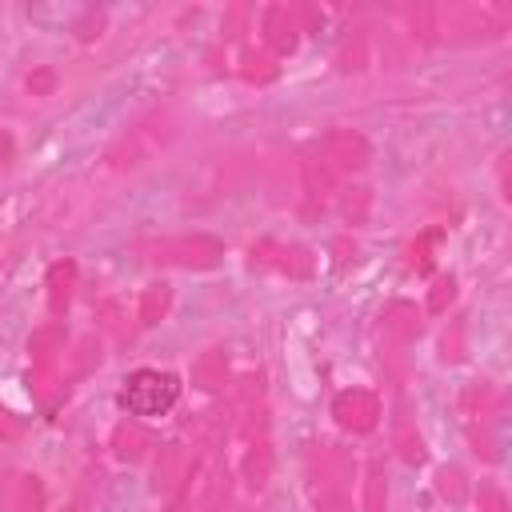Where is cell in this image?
I'll return each mask as SVG.
<instances>
[{"label": "cell", "mask_w": 512, "mask_h": 512, "mask_svg": "<svg viewBox=\"0 0 512 512\" xmlns=\"http://www.w3.org/2000/svg\"><path fill=\"white\" fill-rule=\"evenodd\" d=\"M172 400H176V376H168V372L144 368V372H136V376L128 380V388H124V404H128L132 412H140V416H156V412H164Z\"/></svg>", "instance_id": "6da1fadb"}]
</instances>
